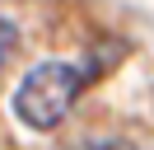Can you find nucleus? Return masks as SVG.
<instances>
[{
    "label": "nucleus",
    "mask_w": 154,
    "mask_h": 150,
    "mask_svg": "<svg viewBox=\"0 0 154 150\" xmlns=\"http://www.w3.org/2000/svg\"><path fill=\"white\" fill-rule=\"evenodd\" d=\"M89 84V70L70 61H42L23 75V84L14 89V112H19L23 127L33 131H51L66 122V112L75 108L79 89Z\"/></svg>",
    "instance_id": "obj_1"
},
{
    "label": "nucleus",
    "mask_w": 154,
    "mask_h": 150,
    "mask_svg": "<svg viewBox=\"0 0 154 150\" xmlns=\"http://www.w3.org/2000/svg\"><path fill=\"white\" fill-rule=\"evenodd\" d=\"M14 47H19V33H14V24H10V19H0V66L14 56Z\"/></svg>",
    "instance_id": "obj_2"
},
{
    "label": "nucleus",
    "mask_w": 154,
    "mask_h": 150,
    "mask_svg": "<svg viewBox=\"0 0 154 150\" xmlns=\"http://www.w3.org/2000/svg\"><path fill=\"white\" fill-rule=\"evenodd\" d=\"M75 150H140V145H131V141H84Z\"/></svg>",
    "instance_id": "obj_3"
}]
</instances>
